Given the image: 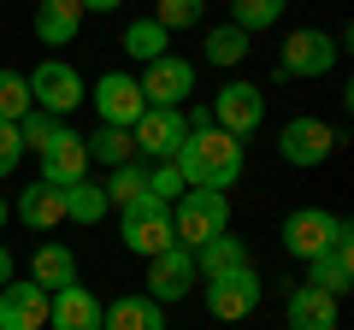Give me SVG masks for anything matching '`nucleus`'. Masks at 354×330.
<instances>
[{
  "mask_svg": "<svg viewBox=\"0 0 354 330\" xmlns=\"http://www.w3.org/2000/svg\"><path fill=\"white\" fill-rule=\"evenodd\" d=\"M183 124H189V130H213V113H207V106H189V113H183Z\"/></svg>",
  "mask_w": 354,
  "mask_h": 330,
  "instance_id": "obj_35",
  "label": "nucleus"
},
{
  "mask_svg": "<svg viewBox=\"0 0 354 330\" xmlns=\"http://www.w3.org/2000/svg\"><path fill=\"white\" fill-rule=\"evenodd\" d=\"M283 324L290 330H342V301L313 289V283H295L283 295Z\"/></svg>",
  "mask_w": 354,
  "mask_h": 330,
  "instance_id": "obj_14",
  "label": "nucleus"
},
{
  "mask_svg": "<svg viewBox=\"0 0 354 330\" xmlns=\"http://www.w3.org/2000/svg\"><path fill=\"white\" fill-rule=\"evenodd\" d=\"M6 283H12V254L0 248V289H6Z\"/></svg>",
  "mask_w": 354,
  "mask_h": 330,
  "instance_id": "obj_37",
  "label": "nucleus"
},
{
  "mask_svg": "<svg viewBox=\"0 0 354 330\" xmlns=\"http://www.w3.org/2000/svg\"><path fill=\"white\" fill-rule=\"evenodd\" d=\"M130 142H136V153H142V159H153V165L177 159V148L189 142L183 106H148V113H142L136 124H130Z\"/></svg>",
  "mask_w": 354,
  "mask_h": 330,
  "instance_id": "obj_5",
  "label": "nucleus"
},
{
  "mask_svg": "<svg viewBox=\"0 0 354 330\" xmlns=\"http://www.w3.org/2000/svg\"><path fill=\"white\" fill-rule=\"evenodd\" d=\"M6 218H12V206H6V195H0V230H6Z\"/></svg>",
  "mask_w": 354,
  "mask_h": 330,
  "instance_id": "obj_38",
  "label": "nucleus"
},
{
  "mask_svg": "<svg viewBox=\"0 0 354 330\" xmlns=\"http://www.w3.org/2000/svg\"><path fill=\"white\" fill-rule=\"evenodd\" d=\"M195 283H201V271H195V254H189V248H177V242H171L165 254L148 260V295H153L160 307H165V301H183Z\"/></svg>",
  "mask_w": 354,
  "mask_h": 330,
  "instance_id": "obj_13",
  "label": "nucleus"
},
{
  "mask_svg": "<svg viewBox=\"0 0 354 330\" xmlns=\"http://www.w3.org/2000/svg\"><path fill=\"white\" fill-rule=\"evenodd\" d=\"M106 213H113V206H106V189L95 177H77L71 189H65V224H101Z\"/></svg>",
  "mask_w": 354,
  "mask_h": 330,
  "instance_id": "obj_24",
  "label": "nucleus"
},
{
  "mask_svg": "<svg viewBox=\"0 0 354 330\" xmlns=\"http://www.w3.org/2000/svg\"><path fill=\"white\" fill-rule=\"evenodd\" d=\"M136 89H142V101H148V106H183L195 95V65L177 59V53H160V59L136 77Z\"/></svg>",
  "mask_w": 354,
  "mask_h": 330,
  "instance_id": "obj_11",
  "label": "nucleus"
},
{
  "mask_svg": "<svg viewBox=\"0 0 354 330\" xmlns=\"http://www.w3.org/2000/svg\"><path fill=\"white\" fill-rule=\"evenodd\" d=\"M266 295V278L254 266H236V271H218V278L201 283V307L218 318V324H236V318H248L254 307H260Z\"/></svg>",
  "mask_w": 354,
  "mask_h": 330,
  "instance_id": "obj_4",
  "label": "nucleus"
},
{
  "mask_svg": "<svg viewBox=\"0 0 354 330\" xmlns=\"http://www.w3.org/2000/svg\"><path fill=\"white\" fill-rule=\"evenodd\" d=\"M118 236H124V248L136 260H153L171 248V206L160 201V195H136L130 206H118Z\"/></svg>",
  "mask_w": 354,
  "mask_h": 330,
  "instance_id": "obj_3",
  "label": "nucleus"
},
{
  "mask_svg": "<svg viewBox=\"0 0 354 330\" xmlns=\"http://www.w3.org/2000/svg\"><path fill=\"white\" fill-rule=\"evenodd\" d=\"M101 330H165V307L153 295H118L101 307Z\"/></svg>",
  "mask_w": 354,
  "mask_h": 330,
  "instance_id": "obj_19",
  "label": "nucleus"
},
{
  "mask_svg": "<svg viewBox=\"0 0 354 330\" xmlns=\"http://www.w3.org/2000/svg\"><path fill=\"white\" fill-rule=\"evenodd\" d=\"M101 307L106 301H95L83 283H65V289L48 295V324L53 330H101Z\"/></svg>",
  "mask_w": 354,
  "mask_h": 330,
  "instance_id": "obj_17",
  "label": "nucleus"
},
{
  "mask_svg": "<svg viewBox=\"0 0 354 330\" xmlns=\"http://www.w3.org/2000/svg\"><path fill=\"white\" fill-rule=\"evenodd\" d=\"M18 159H24V142H18V124H0V177H12Z\"/></svg>",
  "mask_w": 354,
  "mask_h": 330,
  "instance_id": "obj_34",
  "label": "nucleus"
},
{
  "mask_svg": "<svg viewBox=\"0 0 354 330\" xmlns=\"http://www.w3.org/2000/svg\"><path fill=\"white\" fill-rule=\"evenodd\" d=\"M0 330H48V295L36 283H6L0 289Z\"/></svg>",
  "mask_w": 354,
  "mask_h": 330,
  "instance_id": "obj_18",
  "label": "nucleus"
},
{
  "mask_svg": "<svg viewBox=\"0 0 354 330\" xmlns=\"http://www.w3.org/2000/svg\"><path fill=\"white\" fill-rule=\"evenodd\" d=\"M30 283H36L41 295L65 289V283H77V254L65 248V242H41L36 254H30Z\"/></svg>",
  "mask_w": 354,
  "mask_h": 330,
  "instance_id": "obj_20",
  "label": "nucleus"
},
{
  "mask_svg": "<svg viewBox=\"0 0 354 330\" xmlns=\"http://www.w3.org/2000/svg\"><path fill=\"white\" fill-rule=\"evenodd\" d=\"M95 113H101V124H113V130H130L142 113H148V101H142V89H136V77L130 71H106V77H95Z\"/></svg>",
  "mask_w": 354,
  "mask_h": 330,
  "instance_id": "obj_12",
  "label": "nucleus"
},
{
  "mask_svg": "<svg viewBox=\"0 0 354 330\" xmlns=\"http://www.w3.org/2000/svg\"><path fill=\"white\" fill-rule=\"evenodd\" d=\"M183 189H189V183H183V171H177V159H165V165H153V171H148V195H160L165 206H171V201H177Z\"/></svg>",
  "mask_w": 354,
  "mask_h": 330,
  "instance_id": "obj_33",
  "label": "nucleus"
},
{
  "mask_svg": "<svg viewBox=\"0 0 354 330\" xmlns=\"http://www.w3.org/2000/svg\"><path fill=\"white\" fill-rule=\"evenodd\" d=\"M83 142H88V159H101V165H130V159H136V142H130V130L101 124L95 136H83Z\"/></svg>",
  "mask_w": 354,
  "mask_h": 330,
  "instance_id": "obj_29",
  "label": "nucleus"
},
{
  "mask_svg": "<svg viewBox=\"0 0 354 330\" xmlns=\"http://www.w3.org/2000/svg\"><path fill=\"white\" fill-rule=\"evenodd\" d=\"M36 165H41V183H53V189H71L77 177H88V142L77 136V130H65L59 142H53L48 153H36Z\"/></svg>",
  "mask_w": 354,
  "mask_h": 330,
  "instance_id": "obj_16",
  "label": "nucleus"
},
{
  "mask_svg": "<svg viewBox=\"0 0 354 330\" xmlns=\"http://www.w3.org/2000/svg\"><path fill=\"white\" fill-rule=\"evenodd\" d=\"M283 6H290V0H230V24H236L242 36H254V30H272V24H278Z\"/></svg>",
  "mask_w": 354,
  "mask_h": 330,
  "instance_id": "obj_30",
  "label": "nucleus"
},
{
  "mask_svg": "<svg viewBox=\"0 0 354 330\" xmlns=\"http://www.w3.org/2000/svg\"><path fill=\"white\" fill-rule=\"evenodd\" d=\"M118 48H124L130 59L153 65V59H160L165 48H171V36H165V30L153 24V18H130V24H124V36H118Z\"/></svg>",
  "mask_w": 354,
  "mask_h": 330,
  "instance_id": "obj_25",
  "label": "nucleus"
},
{
  "mask_svg": "<svg viewBox=\"0 0 354 330\" xmlns=\"http://www.w3.org/2000/svg\"><path fill=\"white\" fill-rule=\"evenodd\" d=\"M101 189H106V206H130L136 195H148V165H142V159L113 165V177H106Z\"/></svg>",
  "mask_w": 354,
  "mask_h": 330,
  "instance_id": "obj_28",
  "label": "nucleus"
},
{
  "mask_svg": "<svg viewBox=\"0 0 354 330\" xmlns=\"http://www.w3.org/2000/svg\"><path fill=\"white\" fill-rule=\"evenodd\" d=\"M30 106H36V101H30L24 71H6V65H0V124H18Z\"/></svg>",
  "mask_w": 354,
  "mask_h": 330,
  "instance_id": "obj_31",
  "label": "nucleus"
},
{
  "mask_svg": "<svg viewBox=\"0 0 354 330\" xmlns=\"http://www.w3.org/2000/svg\"><path fill=\"white\" fill-rule=\"evenodd\" d=\"M77 30H83V6H77V0H36V36L48 41V48L77 41Z\"/></svg>",
  "mask_w": 354,
  "mask_h": 330,
  "instance_id": "obj_22",
  "label": "nucleus"
},
{
  "mask_svg": "<svg viewBox=\"0 0 354 330\" xmlns=\"http://www.w3.org/2000/svg\"><path fill=\"white\" fill-rule=\"evenodd\" d=\"M207 113H213V124L225 130V136H254V130L266 124V95L254 89V83H225V89L213 95V106H207Z\"/></svg>",
  "mask_w": 354,
  "mask_h": 330,
  "instance_id": "obj_9",
  "label": "nucleus"
},
{
  "mask_svg": "<svg viewBox=\"0 0 354 330\" xmlns=\"http://www.w3.org/2000/svg\"><path fill=\"white\" fill-rule=\"evenodd\" d=\"M337 59H342L337 36H325V30H290V36H283L278 71H283V77H325Z\"/></svg>",
  "mask_w": 354,
  "mask_h": 330,
  "instance_id": "obj_10",
  "label": "nucleus"
},
{
  "mask_svg": "<svg viewBox=\"0 0 354 330\" xmlns=\"http://www.w3.org/2000/svg\"><path fill=\"white\" fill-rule=\"evenodd\" d=\"M18 218H24L30 230H59L65 224V189H53V183H30L24 195H18V206H12Z\"/></svg>",
  "mask_w": 354,
  "mask_h": 330,
  "instance_id": "obj_21",
  "label": "nucleus"
},
{
  "mask_svg": "<svg viewBox=\"0 0 354 330\" xmlns=\"http://www.w3.org/2000/svg\"><path fill=\"white\" fill-rule=\"evenodd\" d=\"M307 283H313V289H325V295H337V301L354 289V224L330 242L325 254L307 260Z\"/></svg>",
  "mask_w": 354,
  "mask_h": 330,
  "instance_id": "obj_15",
  "label": "nucleus"
},
{
  "mask_svg": "<svg viewBox=\"0 0 354 330\" xmlns=\"http://www.w3.org/2000/svg\"><path fill=\"white\" fill-rule=\"evenodd\" d=\"M207 18V0H153V24L171 36V30H189Z\"/></svg>",
  "mask_w": 354,
  "mask_h": 330,
  "instance_id": "obj_32",
  "label": "nucleus"
},
{
  "mask_svg": "<svg viewBox=\"0 0 354 330\" xmlns=\"http://www.w3.org/2000/svg\"><path fill=\"white\" fill-rule=\"evenodd\" d=\"M77 6H83V12H118L124 0H77Z\"/></svg>",
  "mask_w": 354,
  "mask_h": 330,
  "instance_id": "obj_36",
  "label": "nucleus"
},
{
  "mask_svg": "<svg viewBox=\"0 0 354 330\" xmlns=\"http://www.w3.org/2000/svg\"><path fill=\"white\" fill-rule=\"evenodd\" d=\"M230 230V195L218 189H183L171 201V236L177 248H201V242L225 236Z\"/></svg>",
  "mask_w": 354,
  "mask_h": 330,
  "instance_id": "obj_2",
  "label": "nucleus"
},
{
  "mask_svg": "<svg viewBox=\"0 0 354 330\" xmlns=\"http://www.w3.org/2000/svg\"><path fill=\"white\" fill-rule=\"evenodd\" d=\"M242 142L236 136H225V130H189V142L177 148V171H183V183L189 189H218V195H230V183L242 177Z\"/></svg>",
  "mask_w": 354,
  "mask_h": 330,
  "instance_id": "obj_1",
  "label": "nucleus"
},
{
  "mask_svg": "<svg viewBox=\"0 0 354 330\" xmlns=\"http://www.w3.org/2000/svg\"><path fill=\"white\" fill-rule=\"evenodd\" d=\"M337 130L325 124V118H290V124L278 130V153L283 165H295V171H307V165H325L330 153H337Z\"/></svg>",
  "mask_w": 354,
  "mask_h": 330,
  "instance_id": "obj_7",
  "label": "nucleus"
},
{
  "mask_svg": "<svg viewBox=\"0 0 354 330\" xmlns=\"http://www.w3.org/2000/svg\"><path fill=\"white\" fill-rule=\"evenodd\" d=\"M195 254V271L201 278H218V271H236V266H254L248 260V248H242V236H213V242H201V248H189Z\"/></svg>",
  "mask_w": 354,
  "mask_h": 330,
  "instance_id": "obj_23",
  "label": "nucleus"
},
{
  "mask_svg": "<svg viewBox=\"0 0 354 330\" xmlns=\"http://www.w3.org/2000/svg\"><path fill=\"white\" fill-rule=\"evenodd\" d=\"M24 83H30V101H36V113L65 118V113H77V106H83V77H77L65 59H41L36 77H24Z\"/></svg>",
  "mask_w": 354,
  "mask_h": 330,
  "instance_id": "obj_8",
  "label": "nucleus"
},
{
  "mask_svg": "<svg viewBox=\"0 0 354 330\" xmlns=\"http://www.w3.org/2000/svg\"><path fill=\"white\" fill-rule=\"evenodd\" d=\"M59 136H65V118H53V113H36V106H30V113L18 118V142H24V153H48Z\"/></svg>",
  "mask_w": 354,
  "mask_h": 330,
  "instance_id": "obj_27",
  "label": "nucleus"
},
{
  "mask_svg": "<svg viewBox=\"0 0 354 330\" xmlns=\"http://www.w3.org/2000/svg\"><path fill=\"white\" fill-rule=\"evenodd\" d=\"M348 230V218H337V213H325V206H295L290 218H283V254H295V260H313V254H325L330 242Z\"/></svg>",
  "mask_w": 354,
  "mask_h": 330,
  "instance_id": "obj_6",
  "label": "nucleus"
},
{
  "mask_svg": "<svg viewBox=\"0 0 354 330\" xmlns=\"http://www.w3.org/2000/svg\"><path fill=\"white\" fill-rule=\"evenodd\" d=\"M201 53H207V65H218V71H225V65H242L248 59V36H242L236 24H213L207 41H201Z\"/></svg>",
  "mask_w": 354,
  "mask_h": 330,
  "instance_id": "obj_26",
  "label": "nucleus"
}]
</instances>
